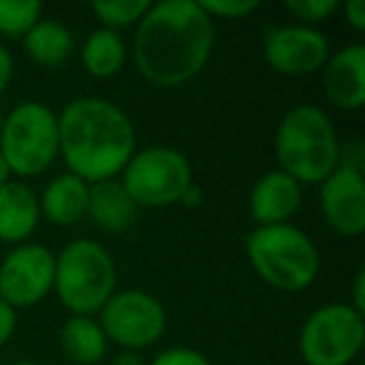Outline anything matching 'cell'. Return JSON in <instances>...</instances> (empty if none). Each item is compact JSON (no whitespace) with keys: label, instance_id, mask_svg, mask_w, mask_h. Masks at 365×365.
I'll use <instances>...</instances> for the list:
<instances>
[{"label":"cell","instance_id":"2e32d148","mask_svg":"<svg viewBox=\"0 0 365 365\" xmlns=\"http://www.w3.org/2000/svg\"><path fill=\"white\" fill-rule=\"evenodd\" d=\"M88 198H91V185L66 170L48 182L46 190L38 195V203H41V215L48 223L71 228L88 215Z\"/></svg>","mask_w":365,"mask_h":365},{"label":"cell","instance_id":"1f68e13d","mask_svg":"<svg viewBox=\"0 0 365 365\" xmlns=\"http://www.w3.org/2000/svg\"><path fill=\"white\" fill-rule=\"evenodd\" d=\"M8 180H13V175H11V170H8L6 160H3V155H0V188H3V185H6Z\"/></svg>","mask_w":365,"mask_h":365},{"label":"cell","instance_id":"4316f807","mask_svg":"<svg viewBox=\"0 0 365 365\" xmlns=\"http://www.w3.org/2000/svg\"><path fill=\"white\" fill-rule=\"evenodd\" d=\"M343 16L353 31L363 33L365 31V0H348L343 6Z\"/></svg>","mask_w":365,"mask_h":365},{"label":"cell","instance_id":"d6986e66","mask_svg":"<svg viewBox=\"0 0 365 365\" xmlns=\"http://www.w3.org/2000/svg\"><path fill=\"white\" fill-rule=\"evenodd\" d=\"M23 48L28 58L41 68H58L71 58L76 48L71 28H66L61 21L41 18L31 31L23 36Z\"/></svg>","mask_w":365,"mask_h":365},{"label":"cell","instance_id":"9a60e30c","mask_svg":"<svg viewBox=\"0 0 365 365\" xmlns=\"http://www.w3.org/2000/svg\"><path fill=\"white\" fill-rule=\"evenodd\" d=\"M38 193L26 180H8L0 188V240L8 245L28 243L41 225Z\"/></svg>","mask_w":365,"mask_h":365},{"label":"cell","instance_id":"603a6c76","mask_svg":"<svg viewBox=\"0 0 365 365\" xmlns=\"http://www.w3.org/2000/svg\"><path fill=\"white\" fill-rule=\"evenodd\" d=\"M285 11L298 21V26L315 28L340 11L338 0H285Z\"/></svg>","mask_w":365,"mask_h":365},{"label":"cell","instance_id":"6da1fadb","mask_svg":"<svg viewBox=\"0 0 365 365\" xmlns=\"http://www.w3.org/2000/svg\"><path fill=\"white\" fill-rule=\"evenodd\" d=\"M215 26L198 0L150 3L133 33V63L145 83L180 88L208 66Z\"/></svg>","mask_w":365,"mask_h":365},{"label":"cell","instance_id":"44dd1931","mask_svg":"<svg viewBox=\"0 0 365 365\" xmlns=\"http://www.w3.org/2000/svg\"><path fill=\"white\" fill-rule=\"evenodd\" d=\"M148 8H150V0H98L91 6V11L98 18L101 28L120 33L123 28L138 26Z\"/></svg>","mask_w":365,"mask_h":365},{"label":"cell","instance_id":"4dcf8cb0","mask_svg":"<svg viewBox=\"0 0 365 365\" xmlns=\"http://www.w3.org/2000/svg\"><path fill=\"white\" fill-rule=\"evenodd\" d=\"M113 365H145V360L140 358V353L135 350H120L113 360Z\"/></svg>","mask_w":365,"mask_h":365},{"label":"cell","instance_id":"7402d4cb","mask_svg":"<svg viewBox=\"0 0 365 365\" xmlns=\"http://www.w3.org/2000/svg\"><path fill=\"white\" fill-rule=\"evenodd\" d=\"M43 18L38 0H0V36L23 38Z\"/></svg>","mask_w":365,"mask_h":365},{"label":"cell","instance_id":"484cf974","mask_svg":"<svg viewBox=\"0 0 365 365\" xmlns=\"http://www.w3.org/2000/svg\"><path fill=\"white\" fill-rule=\"evenodd\" d=\"M18 328V310L11 308L6 300H0V348L11 343Z\"/></svg>","mask_w":365,"mask_h":365},{"label":"cell","instance_id":"f546056e","mask_svg":"<svg viewBox=\"0 0 365 365\" xmlns=\"http://www.w3.org/2000/svg\"><path fill=\"white\" fill-rule=\"evenodd\" d=\"M203 200H205L203 188H200L198 182H190V185H188V190H185V193H182L180 205H185V208H200V205H203Z\"/></svg>","mask_w":365,"mask_h":365},{"label":"cell","instance_id":"f1b7e54d","mask_svg":"<svg viewBox=\"0 0 365 365\" xmlns=\"http://www.w3.org/2000/svg\"><path fill=\"white\" fill-rule=\"evenodd\" d=\"M350 308L365 315V268H358L353 275V288H350Z\"/></svg>","mask_w":365,"mask_h":365},{"label":"cell","instance_id":"9c48e42d","mask_svg":"<svg viewBox=\"0 0 365 365\" xmlns=\"http://www.w3.org/2000/svg\"><path fill=\"white\" fill-rule=\"evenodd\" d=\"M96 318L108 343H115L120 350H135V353L153 348L168 328V313L163 303L155 295L138 288L115 290L98 310Z\"/></svg>","mask_w":365,"mask_h":365},{"label":"cell","instance_id":"836d02e7","mask_svg":"<svg viewBox=\"0 0 365 365\" xmlns=\"http://www.w3.org/2000/svg\"><path fill=\"white\" fill-rule=\"evenodd\" d=\"M0 130H3V113H0Z\"/></svg>","mask_w":365,"mask_h":365},{"label":"cell","instance_id":"83f0119b","mask_svg":"<svg viewBox=\"0 0 365 365\" xmlns=\"http://www.w3.org/2000/svg\"><path fill=\"white\" fill-rule=\"evenodd\" d=\"M13 76H16V61H13V53L0 43V96L11 88Z\"/></svg>","mask_w":365,"mask_h":365},{"label":"cell","instance_id":"ac0fdd59","mask_svg":"<svg viewBox=\"0 0 365 365\" xmlns=\"http://www.w3.org/2000/svg\"><path fill=\"white\" fill-rule=\"evenodd\" d=\"M61 348L73 365H98L106 358L108 338L96 315H71L61 328Z\"/></svg>","mask_w":365,"mask_h":365},{"label":"cell","instance_id":"3957f363","mask_svg":"<svg viewBox=\"0 0 365 365\" xmlns=\"http://www.w3.org/2000/svg\"><path fill=\"white\" fill-rule=\"evenodd\" d=\"M340 145L333 118L310 103L290 108L275 128L278 170L300 185H320L338 168Z\"/></svg>","mask_w":365,"mask_h":365},{"label":"cell","instance_id":"e0dca14e","mask_svg":"<svg viewBox=\"0 0 365 365\" xmlns=\"http://www.w3.org/2000/svg\"><path fill=\"white\" fill-rule=\"evenodd\" d=\"M88 218L108 233H123L135 223L138 205L133 203L120 180L93 182L88 198Z\"/></svg>","mask_w":365,"mask_h":365},{"label":"cell","instance_id":"5bb4252c","mask_svg":"<svg viewBox=\"0 0 365 365\" xmlns=\"http://www.w3.org/2000/svg\"><path fill=\"white\" fill-rule=\"evenodd\" d=\"M300 200H303V185L275 168L263 173L250 190V218L255 220V228L288 223L298 213Z\"/></svg>","mask_w":365,"mask_h":365},{"label":"cell","instance_id":"8992f818","mask_svg":"<svg viewBox=\"0 0 365 365\" xmlns=\"http://www.w3.org/2000/svg\"><path fill=\"white\" fill-rule=\"evenodd\" d=\"M0 155L16 180L46 173L61 158L58 113L41 101H23L3 115Z\"/></svg>","mask_w":365,"mask_h":365},{"label":"cell","instance_id":"7a4b0ae2","mask_svg":"<svg viewBox=\"0 0 365 365\" xmlns=\"http://www.w3.org/2000/svg\"><path fill=\"white\" fill-rule=\"evenodd\" d=\"M58 140L68 173L93 185L123 173L135 153V125L118 103L83 96L58 113Z\"/></svg>","mask_w":365,"mask_h":365},{"label":"cell","instance_id":"7c38bea8","mask_svg":"<svg viewBox=\"0 0 365 365\" xmlns=\"http://www.w3.org/2000/svg\"><path fill=\"white\" fill-rule=\"evenodd\" d=\"M320 213L328 228L343 238H358L365 230V175L338 165L320 182Z\"/></svg>","mask_w":365,"mask_h":365},{"label":"cell","instance_id":"d6a6232c","mask_svg":"<svg viewBox=\"0 0 365 365\" xmlns=\"http://www.w3.org/2000/svg\"><path fill=\"white\" fill-rule=\"evenodd\" d=\"M11 365H43V363H38V360H16Z\"/></svg>","mask_w":365,"mask_h":365},{"label":"cell","instance_id":"277c9868","mask_svg":"<svg viewBox=\"0 0 365 365\" xmlns=\"http://www.w3.org/2000/svg\"><path fill=\"white\" fill-rule=\"evenodd\" d=\"M245 255L255 275L280 293H300L318 280L320 250L293 223L260 225L245 238Z\"/></svg>","mask_w":365,"mask_h":365},{"label":"cell","instance_id":"8fae6325","mask_svg":"<svg viewBox=\"0 0 365 365\" xmlns=\"http://www.w3.org/2000/svg\"><path fill=\"white\" fill-rule=\"evenodd\" d=\"M263 58L280 76H310L328 63L330 41L318 28L273 26L263 33Z\"/></svg>","mask_w":365,"mask_h":365},{"label":"cell","instance_id":"cb8c5ba5","mask_svg":"<svg viewBox=\"0 0 365 365\" xmlns=\"http://www.w3.org/2000/svg\"><path fill=\"white\" fill-rule=\"evenodd\" d=\"M210 21H240L260 8V0H198Z\"/></svg>","mask_w":365,"mask_h":365},{"label":"cell","instance_id":"30bf717a","mask_svg":"<svg viewBox=\"0 0 365 365\" xmlns=\"http://www.w3.org/2000/svg\"><path fill=\"white\" fill-rule=\"evenodd\" d=\"M56 253L41 243L13 245L0 260V300L11 308H33L53 293Z\"/></svg>","mask_w":365,"mask_h":365},{"label":"cell","instance_id":"4fadbf2b","mask_svg":"<svg viewBox=\"0 0 365 365\" xmlns=\"http://www.w3.org/2000/svg\"><path fill=\"white\" fill-rule=\"evenodd\" d=\"M320 86L340 110H360L365 106V48L360 43L333 53L323 66Z\"/></svg>","mask_w":365,"mask_h":365},{"label":"cell","instance_id":"ba28073f","mask_svg":"<svg viewBox=\"0 0 365 365\" xmlns=\"http://www.w3.org/2000/svg\"><path fill=\"white\" fill-rule=\"evenodd\" d=\"M365 345V315L348 303H325L305 318L298 353L305 365H350Z\"/></svg>","mask_w":365,"mask_h":365},{"label":"cell","instance_id":"5b68a950","mask_svg":"<svg viewBox=\"0 0 365 365\" xmlns=\"http://www.w3.org/2000/svg\"><path fill=\"white\" fill-rule=\"evenodd\" d=\"M118 265L98 240H71L56 255L53 293L71 315H98L115 293Z\"/></svg>","mask_w":365,"mask_h":365},{"label":"cell","instance_id":"d4e9b609","mask_svg":"<svg viewBox=\"0 0 365 365\" xmlns=\"http://www.w3.org/2000/svg\"><path fill=\"white\" fill-rule=\"evenodd\" d=\"M150 365H213L205 353L195 348H182V345H173L165 348L150 360Z\"/></svg>","mask_w":365,"mask_h":365},{"label":"cell","instance_id":"52a82bcc","mask_svg":"<svg viewBox=\"0 0 365 365\" xmlns=\"http://www.w3.org/2000/svg\"><path fill=\"white\" fill-rule=\"evenodd\" d=\"M123 188L140 208H168L180 203L193 180V168L185 153L168 145L135 150L120 173Z\"/></svg>","mask_w":365,"mask_h":365},{"label":"cell","instance_id":"ffe728a7","mask_svg":"<svg viewBox=\"0 0 365 365\" xmlns=\"http://www.w3.org/2000/svg\"><path fill=\"white\" fill-rule=\"evenodd\" d=\"M81 63L91 78L108 81V78L118 76L125 66V41L120 33L98 28L83 43Z\"/></svg>","mask_w":365,"mask_h":365}]
</instances>
